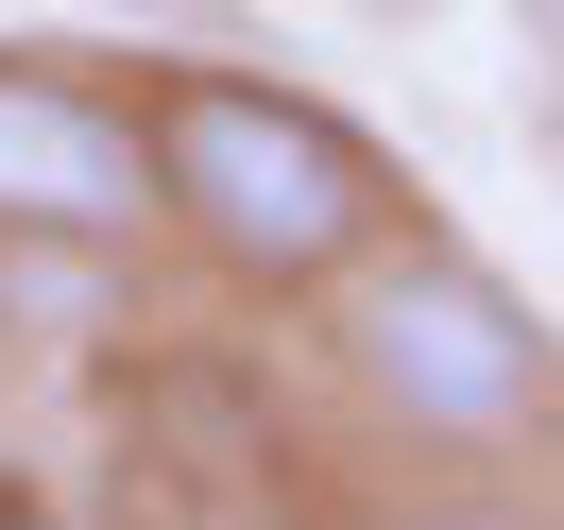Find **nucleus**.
<instances>
[{
	"label": "nucleus",
	"mask_w": 564,
	"mask_h": 530,
	"mask_svg": "<svg viewBox=\"0 0 564 530\" xmlns=\"http://www.w3.org/2000/svg\"><path fill=\"white\" fill-rule=\"evenodd\" d=\"M138 138H154V223L206 240L240 291H343L411 223L393 154L343 104H308L274 69H223V35H188V52L138 69Z\"/></svg>",
	"instance_id": "f257e3e1"
},
{
	"label": "nucleus",
	"mask_w": 564,
	"mask_h": 530,
	"mask_svg": "<svg viewBox=\"0 0 564 530\" xmlns=\"http://www.w3.org/2000/svg\"><path fill=\"white\" fill-rule=\"evenodd\" d=\"M325 359H343V393L393 445H427V462H513V445L564 428L547 309H530L496 257H462V240H377L343 274V309H325Z\"/></svg>",
	"instance_id": "f03ea898"
},
{
	"label": "nucleus",
	"mask_w": 564,
	"mask_h": 530,
	"mask_svg": "<svg viewBox=\"0 0 564 530\" xmlns=\"http://www.w3.org/2000/svg\"><path fill=\"white\" fill-rule=\"evenodd\" d=\"M0 223H86V240H138L154 223V138L120 86L52 69V52H0Z\"/></svg>",
	"instance_id": "7ed1b4c3"
},
{
	"label": "nucleus",
	"mask_w": 564,
	"mask_h": 530,
	"mask_svg": "<svg viewBox=\"0 0 564 530\" xmlns=\"http://www.w3.org/2000/svg\"><path fill=\"white\" fill-rule=\"evenodd\" d=\"M138 445L172 462L188 496H274V479H291L274 393H257L223 343H154V359H138Z\"/></svg>",
	"instance_id": "20e7f679"
},
{
	"label": "nucleus",
	"mask_w": 564,
	"mask_h": 530,
	"mask_svg": "<svg viewBox=\"0 0 564 530\" xmlns=\"http://www.w3.org/2000/svg\"><path fill=\"white\" fill-rule=\"evenodd\" d=\"M138 325V240H86V223H0V343H120Z\"/></svg>",
	"instance_id": "39448f33"
},
{
	"label": "nucleus",
	"mask_w": 564,
	"mask_h": 530,
	"mask_svg": "<svg viewBox=\"0 0 564 530\" xmlns=\"http://www.w3.org/2000/svg\"><path fill=\"white\" fill-rule=\"evenodd\" d=\"M104 18H138V35H172V52L188 35H240V0H104Z\"/></svg>",
	"instance_id": "423d86ee"
},
{
	"label": "nucleus",
	"mask_w": 564,
	"mask_h": 530,
	"mask_svg": "<svg viewBox=\"0 0 564 530\" xmlns=\"http://www.w3.org/2000/svg\"><path fill=\"white\" fill-rule=\"evenodd\" d=\"M530 52H564V0H530Z\"/></svg>",
	"instance_id": "0eeeda50"
},
{
	"label": "nucleus",
	"mask_w": 564,
	"mask_h": 530,
	"mask_svg": "<svg viewBox=\"0 0 564 530\" xmlns=\"http://www.w3.org/2000/svg\"><path fill=\"white\" fill-rule=\"evenodd\" d=\"M359 18H445V0H359Z\"/></svg>",
	"instance_id": "6e6552de"
},
{
	"label": "nucleus",
	"mask_w": 564,
	"mask_h": 530,
	"mask_svg": "<svg viewBox=\"0 0 564 530\" xmlns=\"http://www.w3.org/2000/svg\"><path fill=\"white\" fill-rule=\"evenodd\" d=\"M547 172H564V86H547Z\"/></svg>",
	"instance_id": "1a4fd4ad"
}]
</instances>
